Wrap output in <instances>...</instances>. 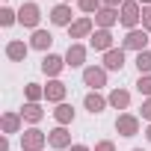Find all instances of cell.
Instances as JSON below:
<instances>
[{"mask_svg":"<svg viewBox=\"0 0 151 151\" xmlns=\"http://www.w3.org/2000/svg\"><path fill=\"white\" fill-rule=\"evenodd\" d=\"M136 89H139V95L151 98V74H139V80H136Z\"/></svg>","mask_w":151,"mask_h":151,"instance_id":"obj_27","label":"cell"},{"mask_svg":"<svg viewBox=\"0 0 151 151\" xmlns=\"http://www.w3.org/2000/svg\"><path fill=\"white\" fill-rule=\"evenodd\" d=\"M0 151H9V136H6V133L0 136Z\"/></svg>","mask_w":151,"mask_h":151,"instance_id":"obj_32","label":"cell"},{"mask_svg":"<svg viewBox=\"0 0 151 151\" xmlns=\"http://www.w3.org/2000/svg\"><path fill=\"white\" fill-rule=\"evenodd\" d=\"M83 83L92 86V92L104 89V86H107V68H104V65H86V68H83Z\"/></svg>","mask_w":151,"mask_h":151,"instance_id":"obj_3","label":"cell"},{"mask_svg":"<svg viewBox=\"0 0 151 151\" xmlns=\"http://www.w3.org/2000/svg\"><path fill=\"white\" fill-rule=\"evenodd\" d=\"M148 42H151V39H148V33L136 27V30H127V36H124L122 47H124V50H136V53H142V50L148 47Z\"/></svg>","mask_w":151,"mask_h":151,"instance_id":"obj_5","label":"cell"},{"mask_svg":"<svg viewBox=\"0 0 151 151\" xmlns=\"http://www.w3.org/2000/svg\"><path fill=\"white\" fill-rule=\"evenodd\" d=\"M83 62H86V47H83L80 42H71L68 50H65V65H71V68H83Z\"/></svg>","mask_w":151,"mask_h":151,"instance_id":"obj_10","label":"cell"},{"mask_svg":"<svg viewBox=\"0 0 151 151\" xmlns=\"http://www.w3.org/2000/svg\"><path fill=\"white\" fill-rule=\"evenodd\" d=\"M139 6H151V0H139Z\"/></svg>","mask_w":151,"mask_h":151,"instance_id":"obj_34","label":"cell"},{"mask_svg":"<svg viewBox=\"0 0 151 151\" xmlns=\"http://www.w3.org/2000/svg\"><path fill=\"white\" fill-rule=\"evenodd\" d=\"M45 101H50V104H65V83H62L59 77L45 86Z\"/></svg>","mask_w":151,"mask_h":151,"instance_id":"obj_13","label":"cell"},{"mask_svg":"<svg viewBox=\"0 0 151 151\" xmlns=\"http://www.w3.org/2000/svg\"><path fill=\"white\" fill-rule=\"evenodd\" d=\"M24 95H27L30 104H39V101L45 98V86H39V83H27V86H24Z\"/></svg>","mask_w":151,"mask_h":151,"instance_id":"obj_23","label":"cell"},{"mask_svg":"<svg viewBox=\"0 0 151 151\" xmlns=\"http://www.w3.org/2000/svg\"><path fill=\"white\" fill-rule=\"evenodd\" d=\"M136 68H139V74H151V50L136 53Z\"/></svg>","mask_w":151,"mask_h":151,"instance_id":"obj_25","label":"cell"},{"mask_svg":"<svg viewBox=\"0 0 151 151\" xmlns=\"http://www.w3.org/2000/svg\"><path fill=\"white\" fill-rule=\"evenodd\" d=\"M127 0H104V6H113V9H119V6H124Z\"/></svg>","mask_w":151,"mask_h":151,"instance_id":"obj_31","label":"cell"},{"mask_svg":"<svg viewBox=\"0 0 151 151\" xmlns=\"http://www.w3.org/2000/svg\"><path fill=\"white\" fill-rule=\"evenodd\" d=\"M133 151H145V148H133Z\"/></svg>","mask_w":151,"mask_h":151,"instance_id":"obj_36","label":"cell"},{"mask_svg":"<svg viewBox=\"0 0 151 151\" xmlns=\"http://www.w3.org/2000/svg\"><path fill=\"white\" fill-rule=\"evenodd\" d=\"M95 151H116V145L110 139H101V142H95Z\"/></svg>","mask_w":151,"mask_h":151,"instance_id":"obj_30","label":"cell"},{"mask_svg":"<svg viewBox=\"0 0 151 151\" xmlns=\"http://www.w3.org/2000/svg\"><path fill=\"white\" fill-rule=\"evenodd\" d=\"M92 33H95V18H89V15L77 18V21L68 27V36H71V39H89Z\"/></svg>","mask_w":151,"mask_h":151,"instance_id":"obj_6","label":"cell"},{"mask_svg":"<svg viewBox=\"0 0 151 151\" xmlns=\"http://www.w3.org/2000/svg\"><path fill=\"white\" fill-rule=\"evenodd\" d=\"M107 104H110V101H107L104 95H98V92H89V95L83 98V107H86L92 116H95V113H104V107H107Z\"/></svg>","mask_w":151,"mask_h":151,"instance_id":"obj_20","label":"cell"},{"mask_svg":"<svg viewBox=\"0 0 151 151\" xmlns=\"http://www.w3.org/2000/svg\"><path fill=\"white\" fill-rule=\"evenodd\" d=\"M101 6H104V0H77V9L83 15H95Z\"/></svg>","mask_w":151,"mask_h":151,"instance_id":"obj_24","label":"cell"},{"mask_svg":"<svg viewBox=\"0 0 151 151\" xmlns=\"http://www.w3.org/2000/svg\"><path fill=\"white\" fill-rule=\"evenodd\" d=\"M107 101H110V107H116V110H127V107H130V92H127V89H113V92L107 95Z\"/></svg>","mask_w":151,"mask_h":151,"instance_id":"obj_19","label":"cell"},{"mask_svg":"<svg viewBox=\"0 0 151 151\" xmlns=\"http://www.w3.org/2000/svg\"><path fill=\"white\" fill-rule=\"evenodd\" d=\"M50 24H56V27H71V24H74V18H71V6H68V3L53 6V9H50Z\"/></svg>","mask_w":151,"mask_h":151,"instance_id":"obj_12","label":"cell"},{"mask_svg":"<svg viewBox=\"0 0 151 151\" xmlns=\"http://www.w3.org/2000/svg\"><path fill=\"white\" fill-rule=\"evenodd\" d=\"M53 119H56V124H59V127L71 124V122H74V110H71V104H56V110H53Z\"/></svg>","mask_w":151,"mask_h":151,"instance_id":"obj_22","label":"cell"},{"mask_svg":"<svg viewBox=\"0 0 151 151\" xmlns=\"http://www.w3.org/2000/svg\"><path fill=\"white\" fill-rule=\"evenodd\" d=\"M62 68H65V56H59V53H45V59H42V71L47 74L50 80L59 77Z\"/></svg>","mask_w":151,"mask_h":151,"instance_id":"obj_7","label":"cell"},{"mask_svg":"<svg viewBox=\"0 0 151 151\" xmlns=\"http://www.w3.org/2000/svg\"><path fill=\"white\" fill-rule=\"evenodd\" d=\"M18 113H21V119H24V122H30V124H39V122L45 119V110H42L39 104H30V101H27V104H24V110H18Z\"/></svg>","mask_w":151,"mask_h":151,"instance_id":"obj_21","label":"cell"},{"mask_svg":"<svg viewBox=\"0 0 151 151\" xmlns=\"http://www.w3.org/2000/svg\"><path fill=\"white\" fill-rule=\"evenodd\" d=\"M142 21V6H139V0H127V3L119 9V24L127 27V30H136Z\"/></svg>","mask_w":151,"mask_h":151,"instance_id":"obj_1","label":"cell"},{"mask_svg":"<svg viewBox=\"0 0 151 151\" xmlns=\"http://www.w3.org/2000/svg\"><path fill=\"white\" fill-rule=\"evenodd\" d=\"M142 30L151 36V6H142Z\"/></svg>","mask_w":151,"mask_h":151,"instance_id":"obj_28","label":"cell"},{"mask_svg":"<svg viewBox=\"0 0 151 151\" xmlns=\"http://www.w3.org/2000/svg\"><path fill=\"white\" fill-rule=\"evenodd\" d=\"M116 130H119L122 136H136V133H139V119L130 116V113H119V119H116Z\"/></svg>","mask_w":151,"mask_h":151,"instance_id":"obj_8","label":"cell"},{"mask_svg":"<svg viewBox=\"0 0 151 151\" xmlns=\"http://www.w3.org/2000/svg\"><path fill=\"white\" fill-rule=\"evenodd\" d=\"M145 136H148V142H151V124H148V130H145Z\"/></svg>","mask_w":151,"mask_h":151,"instance_id":"obj_35","label":"cell"},{"mask_svg":"<svg viewBox=\"0 0 151 151\" xmlns=\"http://www.w3.org/2000/svg\"><path fill=\"white\" fill-rule=\"evenodd\" d=\"M47 145H50V148H71V133H68V127H53V130H47Z\"/></svg>","mask_w":151,"mask_h":151,"instance_id":"obj_14","label":"cell"},{"mask_svg":"<svg viewBox=\"0 0 151 151\" xmlns=\"http://www.w3.org/2000/svg\"><path fill=\"white\" fill-rule=\"evenodd\" d=\"M62 3H71V0H62Z\"/></svg>","mask_w":151,"mask_h":151,"instance_id":"obj_37","label":"cell"},{"mask_svg":"<svg viewBox=\"0 0 151 151\" xmlns=\"http://www.w3.org/2000/svg\"><path fill=\"white\" fill-rule=\"evenodd\" d=\"M104 68L107 71H122L124 68V47H113L104 53Z\"/></svg>","mask_w":151,"mask_h":151,"instance_id":"obj_16","label":"cell"},{"mask_svg":"<svg viewBox=\"0 0 151 151\" xmlns=\"http://www.w3.org/2000/svg\"><path fill=\"white\" fill-rule=\"evenodd\" d=\"M68 151H92V148H89V145H71Z\"/></svg>","mask_w":151,"mask_h":151,"instance_id":"obj_33","label":"cell"},{"mask_svg":"<svg viewBox=\"0 0 151 151\" xmlns=\"http://www.w3.org/2000/svg\"><path fill=\"white\" fill-rule=\"evenodd\" d=\"M21 124H24L21 113H3V119H0V127H3L6 136L9 133H21Z\"/></svg>","mask_w":151,"mask_h":151,"instance_id":"obj_17","label":"cell"},{"mask_svg":"<svg viewBox=\"0 0 151 151\" xmlns=\"http://www.w3.org/2000/svg\"><path fill=\"white\" fill-rule=\"evenodd\" d=\"M139 116H142V119L151 124V98H145V101H142V110H139Z\"/></svg>","mask_w":151,"mask_h":151,"instance_id":"obj_29","label":"cell"},{"mask_svg":"<svg viewBox=\"0 0 151 151\" xmlns=\"http://www.w3.org/2000/svg\"><path fill=\"white\" fill-rule=\"evenodd\" d=\"M89 47L92 50H113V33L110 30H95L92 36H89Z\"/></svg>","mask_w":151,"mask_h":151,"instance_id":"obj_11","label":"cell"},{"mask_svg":"<svg viewBox=\"0 0 151 151\" xmlns=\"http://www.w3.org/2000/svg\"><path fill=\"white\" fill-rule=\"evenodd\" d=\"M0 24H3V27H12V24H18V12H15L12 6H3V9H0Z\"/></svg>","mask_w":151,"mask_h":151,"instance_id":"obj_26","label":"cell"},{"mask_svg":"<svg viewBox=\"0 0 151 151\" xmlns=\"http://www.w3.org/2000/svg\"><path fill=\"white\" fill-rule=\"evenodd\" d=\"M39 21H42V9L36 3H21L18 9V24L21 27H30V30H39Z\"/></svg>","mask_w":151,"mask_h":151,"instance_id":"obj_4","label":"cell"},{"mask_svg":"<svg viewBox=\"0 0 151 151\" xmlns=\"http://www.w3.org/2000/svg\"><path fill=\"white\" fill-rule=\"evenodd\" d=\"M113 24H119V9L101 6V9L95 12V27H98V30H110Z\"/></svg>","mask_w":151,"mask_h":151,"instance_id":"obj_9","label":"cell"},{"mask_svg":"<svg viewBox=\"0 0 151 151\" xmlns=\"http://www.w3.org/2000/svg\"><path fill=\"white\" fill-rule=\"evenodd\" d=\"M27 53H30V45H27V42H21V39H12V42L6 45V56H9L12 62H24V59H27Z\"/></svg>","mask_w":151,"mask_h":151,"instance_id":"obj_15","label":"cell"},{"mask_svg":"<svg viewBox=\"0 0 151 151\" xmlns=\"http://www.w3.org/2000/svg\"><path fill=\"white\" fill-rule=\"evenodd\" d=\"M47 145V133L39 130V127H30L21 133V151H42Z\"/></svg>","mask_w":151,"mask_h":151,"instance_id":"obj_2","label":"cell"},{"mask_svg":"<svg viewBox=\"0 0 151 151\" xmlns=\"http://www.w3.org/2000/svg\"><path fill=\"white\" fill-rule=\"evenodd\" d=\"M50 45H53V36H50L47 30H33L30 47H36V50H45V53H50Z\"/></svg>","mask_w":151,"mask_h":151,"instance_id":"obj_18","label":"cell"}]
</instances>
